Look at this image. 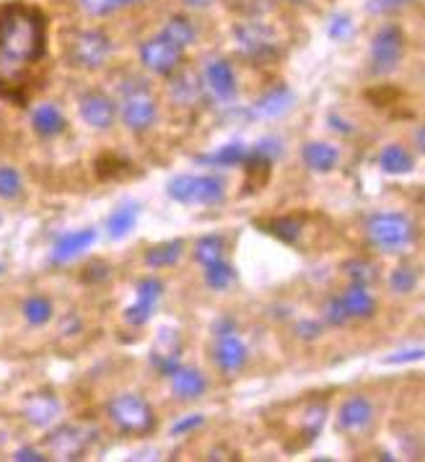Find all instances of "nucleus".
I'll return each mask as SVG.
<instances>
[{
  "mask_svg": "<svg viewBox=\"0 0 425 462\" xmlns=\"http://www.w3.org/2000/svg\"><path fill=\"white\" fill-rule=\"evenodd\" d=\"M96 242V231L94 229H80L71 231V234H63L55 247H52V263H71L80 258L91 244Z\"/></svg>",
  "mask_w": 425,
  "mask_h": 462,
  "instance_id": "obj_20",
  "label": "nucleus"
},
{
  "mask_svg": "<svg viewBox=\"0 0 425 462\" xmlns=\"http://www.w3.org/2000/svg\"><path fill=\"white\" fill-rule=\"evenodd\" d=\"M138 3H143V0H119V8H127V5H138Z\"/></svg>",
  "mask_w": 425,
  "mask_h": 462,
  "instance_id": "obj_50",
  "label": "nucleus"
},
{
  "mask_svg": "<svg viewBox=\"0 0 425 462\" xmlns=\"http://www.w3.org/2000/svg\"><path fill=\"white\" fill-rule=\"evenodd\" d=\"M213 333H216V338H221V335H231V333H236V322H233L231 317H221V320H216Z\"/></svg>",
  "mask_w": 425,
  "mask_h": 462,
  "instance_id": "obj_47",
  "label": "nucleus"
},
{
  "mask_svg": "<svg viewBox=\"0 0 425 462\" xmlns=\"http://www.w3.org/2000/svg\"><path fill=\"white\" fill-rule=\"evenodd\" d=\"M78 115L91 130H110L117 117L115 99L104 91H86L78 102Z\"/></svg>",
  "mask_w": 425,
  "mask_h": 462,
  "instance_id": "obj_12",
  "label": "nucleus"
},
{
  "mask_svg": "<svg viewBox=\"0 0 425 462\" xmlns=\"http://www.w3.org/2000/svg\"><path fill=\"white\" fill-rule=\"evenodd\" d=\"M247 156H249V149H247L241 141H233V143L221 146V149L213 151V154L200 156L197 161L205 164V166H236V164H244Z\"/></svg>",
  "mask_w": 425,
  "mask_h": 462,
  "instance_id": "obj_28",
  "label": "nucleus"
},
{
  "mask_svg": "<svg viewBox=\"0 0 425 462\" xmlns=\"http://www.w3.org/2000/svg\"><path fill=\"white\" fill-rule=\"evenodd\" d=\"M138 216H140V205H138V203H122L119 208L112 211V216H110V221H107L110 236H112V239H125L130 231L135 229Z\"/></svg>",
  "mask_w": 425,
  "mask_h": 462,
  "instance_id": "obj_26",
  "label": "nucleus"
},
{
  "mask_svg": "<svg viewBox=\"0 0 425 462\" xmlns=\"http://www.w3.org/2000/svg\"><path fill=\"white\" fill-rule=\"evenodd\" d=\"M379 166H382L387 174H407V172H413L415 161H413V154H410L405 146L391 143V146H387V149L382 151V156H379Z\"/></svg>",
  "mask_w": 425,
  "mask_h": 462,
  "instance_id": "obj_27",
  "label": "nucleus"
},
{
  "mask_svg": "<svg viewBox=\"0 0 425 462\" xmlns=\"http://www.w3.org/2000/svg\"><path fill=\"white\" fill-rule=\"evenodd\" d=\"M327 424V405L324 403H309L301 411V431L307 434V439H316L319 431Z\"/></svg>",
  "mask_w": 425,
  "mask_h": 462,
  "instance_id": "obj_33",
  "label": "nucleus"
},
{
  "mask_svg": "<svg viewBox=\"0 0 425 462\" xmlns=\"http://www.w3.org/2000/svg\"><path fill=\"white\" fill-rule=\"evenodd\" d=\"M179 71V68H177ZM202 78L197 76L194 71H179L177 76L171 78L169 83V96L177 102V104H194L200 96H202Z\"/></svg>",
  "mask_w": 425,
  "mask_h": 462,
  "instance_id": "obj_24",
  "label": "nucleus"
},
{
  "mask_svg": "<svg viewBox=\"0 0 425 462\" xmlns=\"http://www.w3.org/2000/svg\"><path fill=\"white\" fill-rule=\"evenodd\" d=\"M291 3H307V0H291Z\"/></svg>",
  "mask_w": 425,
  "mask_h": 462,
  "instance_id": "obj_51",
  "label": "nucleus"
},
{
  "mask_svg": "<svg viewBox=\"0 0 425 462\" xmlns=\"http://www.w3.org/2000/svg\"><path fill=\"white\" fill-rule=\"evenodd\" d=\"M324 322L332 325V327H345V325L350 322L348 309H345V304H343L340 296L327 299V304H324Z\"/></svg>",
  "mask_w": 425,
  "mask_h": 462,
  "instance_id": "obj_38",
  "label": "nucleus"
},
{
  "mask_svg": "<svg viewBox=\"0 0 425 462\" xmlns=\"http://www.w3.org/2000/svg\"><path fill=\"white\" fill-rule=\"evenodd\" d=\"M330 125H332V130H338V133H350L353 127H350L345 119H340V117H330Z\"/></svg>",
  "mask_w": 425,
  "mask_h": 462,
  "instance_id": "obj_48",
  "label": "nucleus"
},
{
  "mask_svg": "<svg viewBox=\"0 0 425 462\" xmlns=\"http://www.w3.org/2000/svg\"><path fill=\"white\" fill-rule=\"evenodd\" d=\"M415 286H418V273L415 268H410V266H399V268L391 270V275H389V289L394 291V294H413L415 291Z\"/></svg>",
  "mask_w": 425,
  "mask_h": 462,
  "instance_id": "obj_37",
  "label": "nucleus"
},
{
  "mask_svg": "<svg viewBox=\"0 0 425 462\" xmlns=\"http://www.w3.org/2000/svg\"><path fill=\"white\" fill-rule=\"evenodd\" d=\"M24 320L32 325V327H42V325H47L49 320H52V302L47 299V296H42V294H34V296H29L27 302H24Z\"/></svg>",
  "mask_w": 425,
  "mask_h": 462,
  "instance_id": "obj_31",
  "label": "nucleus"
},
{
  "mask_svg": "<svg viewBox=\"0 0 425 462\" xmlns=\"http://www.w3.org/2000/svg\"><path fill=\"white\" fill-rule=\"evenodd\" d=\"M65 55L76 68H102L112 55V42L102 29H76L65 39Z\"/></svg>",
  "mask_w": 425,
  "mask_h": 462,
  "instance_id": "obj_5",
  "label": "nucleus"
},
{
  "mask_svg": "<svg viewBox=\"0 0 425 462\" xmlns=\"http://www.w3.org/2000/svg\"><path fill=\"white\" fill-rule=\"evenodd\" d=\"M405 55V35L397 24H384L371 39V71L389 76L399 68Z\"/></svg>",
  "mask_w": 425,
  "mask_h": 462,
  "instance_id": "obj_7",
  "label": "nucleus"
},
{
  "mask_svg": "<svg viewBox=\"0 0 425 462\" xmlns=\"http://www.w3.org/2000/svg\"><path fill=\"white\" fill-rule=\"evenodd\" d=\"M301 229H304V224H301V219H296V216H283V219H275V221L268 224V231H270L272 236H277V239L285 242V244L299 242Z\"/></svg>",
  "mask_w": 425,
  "mask_h": 462,
  "instance_id": "obj_35",
  "label": "nucleus"
},
{
  "mask_svg": "<svg viewBox=\"0 0 425 462\" xmlns=\"http://www.w3.org/2000/svg\"><path fill=\"white\" fill-rule=\"evenodd\" d=\"M296 335L301 338V341H316L322 333H324V325L319 322V320H309V317H304V320H299L296 322Z\"/></svg>",
  "mask_w": 425,
  "mask_h": 462,
  "instance_id": "obj_42",
  "label": "nucleus"
},
{
  "mask_svg": "<svg viewBox=\"0 0 425 462\" xmlns=\"http://www.w3.org/2000/svg\"><path fill=\"white\" fill-rule=\"evenodd\" d=\"M182 47H177L174 42L163 37V35H156V37L146 39L138 50L140 55V63L146 71H151L156 76H171L179 65H182Z\"/></svg>",
  "mask_w": 425,
  "mask_h": 462,
  "instance_id": "obj_10",
  "label": "nucleus"
},
{
  "mask_svg": "<svg viewBox=\"0 0 425 462\" xmlns=\"http://www.w3.org/2000/svg\"><path fill=\"white\" fill-rule=\"evenodd\" d=\"M366 236L382 252H402V250H407L415 242L418 231H415V224L405 213L384 211V213L368 216Z\"/></svg>",
  "mask_w": 425,
  "mask_h": 462,
  "instance_id": "obj_2",
  "label": "nucleus"
},
{
  "mask_svg": "<svg viewBox=\"0 0 425 462\" xmlns=\"http://www.w3.org/2000/svg\"><path fill=\"white\" fill-rule=\"evenodd\" d=\"M301 156H304V164L309 166L311 172H319V174H327L340 164V151L332 143H324V141H309L304 146Z\"/></svg>",
  "mask_w": 425,
  "mask_h": 462,
  "instance_id": "obj_23",
  "label": "nucleus"
},
{
  "mask_svg": "<svg viewBox=\"0 0 425 462\" xmlns=\"http://www.w3.org/2000/svg\"><path fill=\"white\" fill-rule=\"evenodd\" d=\"M343 304L348 309L350 320H371L374 312H376V299L374 294L368 291V286H360V283H350L348 289L343 291Z\"/></svg>",
  "mask_w": 425,
  "mask_h": 462,
  "instance_id": "obj_22",
  "label": "nucleus"
},
{
  "mask_svg": "<svg viewBox=\"0 0 425 462\" xmlns=\"http://www.w3.org/2000/svg\"><path fill=\"white\" fill-rule=\"evenodd\" d=\"M96 439V428L86 424L57 426L47 439V452L57 460H80L91 442Z\"/></svg>",
  "mask_w": 425,
  "mask_h": 462,
  "instance_id": "obj_8",
  "label": "nucleus"
},
{
  "mask_svg": "<svg viewBox=\"0 0 425 462\" xmlns=\"http://www.w3.org/2000/svg\"><path fill=\"white\" fill-rule=\"evenodd\" d=\"M65 115L60 112V107L57 104H52V102H44V104H37L34 110H32V127H34V133L42 135V138H57L63 130H65Z\"/></svg>",
  "mask_w": 425,
  "mask_h": 462,
  "instance_id": "obj_21",
  "label": "nucleus"
},
{
  "mask_svg": "<svg viewBox=\"0 0 425 462\" xmlns=\"http://www.w3.org/2000/svg\"><path fill=\"white\" fill-rule=\"evenodd\" d=\"M343 273L350 278V283H360V286H371L379 278V270L374 263L363 260V258H353L343 263Z\"/></svg>",
  "mask_w": 425,
  "mask_h": 462,
  "instance_id": "obj_34",
  "label": "nucleus"
},
{
  "mask_svg": "<svg viewBox=\"0 0 425 462\" xmlns=\"http://www.w3.org/2000/svg\"><path fill=\"white\" fill-rule=\"evenodd\" d=\"M296 104V94L280 83V86H272L270 91H265L254 104H252V117H265V119H272V117H283L285 112H291Z\"/></svg>",
  "mask_w": 425,
  "mask_h": 462,
  "instance_id": "obj_18",
  "label": "nucleus"
},
{
  "mask_svg": "<svg viewBox=\"0 0 425 462\" xmlns=\"http://www.w3.org/2000/svg\"><path fill=\"white\" fill-rule=\"evenodd\" d=\"M213 358L218 364L221 372L226 374H236L247 366V358H249V350L247 346L236 338V333L231 335H221L218 343H216V350H213Z\"/></svg>",
  "mask_w": 425,
  "mask_h": 462,
  "instance_id": "obj_19",
  "label": "nucleus"
},
{
  "mask_svg": "<svg viewBox=\"0 0 425 462\" xmlns=\"http://www.w3.org/2000/svg\"><path fill=\"white\" fill-rule=\"evenodd\" d=\"M78 8L86 13V16H94V19H102V16H110L119 8V0H78Z\"/></svg>",
  "mask_w": 425,
  "mask_h": 462,
  "instance_id": "obj_39",
  "label": "nucleus"
},
{
  "mask_svg": "<svg viewBox=\"0 0 425 462\" xmlns=\"http://www.w3.org/2000/svg\"><path fill=\"white\" fill-rule=\"evenodd\" d=\"M0 273H3V268H0Z\"/></svg>",
  "mask_w": 425,
  "mask_h": 462,
  "instance_id": "obj_52",
  "label": "nucleus"
},
{
  "mask_svg": "<svg viewBox=\"0 0 425 462\" xmlns=\"http://www.w3.org/2000/svg\"><path fill=\"white\" fill-rule=\"evenodd\" d=\"M107 416L122 434H148L156 426L151 403L138 392H122L112 397L107 403Z\"/></svg>",
  "mask_w": 425,
  "mask_h": 462,
  "instance_id": "obj_3",
  "label": "nucleus"
},
{
  "mask_svg": "<svg viewBox=\"0 0 425 462\" xmlns=\"http://www.w3.org/2000/svg\"><path fill=\"white\" fill-rule=\"evenodd\" d=\"M182 250H185V242H182V239H171V242L156 244V247H151V250L143 255V263L154 270L171 268V266H177V263H179Z\"/></svg>",
  "mask_w": 425,
  "mask_h": 462,
  "instance_id": "obj_25",
  "label": "nucleus"
},
{
  "mask_svg": "<svg viewBox=\"0 0 425 462\" xmlns=\"http://www.w3.org/2000/svg\"><path fill=\"white\" fill-rule=\"evenodd\" d=\"M13 460L16 462H44L47 458H44L39 450H34V447H21V450H16Z\"/></svg>",
  "mask_w": 425,
  "mask_h": 462,
  "instance_id": "obj_46",
  "label": "nucleus"
},
{
  "mask_svg": "<svg viewBox=\"0 0 425 462\" xmlns=\"http://www.w3.org/2000/svg\"><path fill=\"white\" fill-rule=\"evenodd\" d=\"M166 195L182 205H218L226 197V188L210 174H179L166 182Z\"/></svg>",
  "mask_w": 425,
  "mask_h": 462,
  "instance_id": "obj_4",
  "label": "nucleus"
},
{
  "mask_svg": "<svg viewBox=\"0 0 425 462\" xmlns=\"http://www.w3.org/2000/svg\"><path fill=\"white\" fill-rule=\"evenodd\" d=\"M169 385H171V392H174L177 400L190 403V400H197V397L205 395L208 380H205V374H202L200 369L182 366V364H179V366L169 374Z\"/></svg>",
  "mask_w": 425,
  "mask_h": 462,
  "instance_id": "obj_17",
  "label": "nucleus"
},
{
  "mask_svg": "<svg viewBox=\"0 0 425 462\" xmlns=\"http://www.w3.org/2000/svg\"><path fill=\"white\" fill-rule=\"evenodd\" d=\"M423 348H407V350H397V353H391V356H387L384 361L387 364H407V361H421L423 358Z\"/></svg>",
  "mask_w": 425,
  "mask_h": 462,
  "instance_id": "obj_45",
  "label": "nucleus"
},
{
  "mask_svg": "<svg viewBox=\"0 0 425 462\" xmlns=\"http://www.w3.org/2000/svg\"><path fill=\"white\" fill-rule=\"evenodd\" d=\"M202 89L208 96L218 104H231L236 96V73L231 63L226 60H210L202 71Z\"/></svg>",
  "mask_w": 425,
  "mask_h": 462,
  "instance_id": "obj_13",
  "label": "nucleus"
},
{
  "mask_svg": "<svg viewBox=\"0 0 425 462\" xmlns=\"http://www.w3.org/2000/svg\"><path fill=\"white\" fill-rule=\"evenodd\" d=\"M252 154H257L260 158H265V161H277L280 156H283V143L277 141V138H262L257 146H254V151Z\"/></svg>",
  "mask_w": 425,
  "mask_h": 462,
  "instance_id": "obj_41",
  "label": "nucleus"
},
{
  "mask_svg": "<svg viewBox=\"0 0 425 462\" xmlns=\"http://www.w3.org/2000/svg\"><path fill=\"white\" fill-rule=\"evenodd\" d=\"M233 281H236V270H233V266H229L226 260H218V263L205 266V283H208V289H213V291H226Z\"/></svg>",
  "mask_w": 425,
  "mask_h": 462,
  "instance_id": "obj_32",
  "label": "nucleus"
},
{
  "mask_svg": "<svg viewBox=\"0 0 425 462\" xmlns=\"http://www.w3.org/2000/svg\"><path fill=\"white\" fill-rule=\"evenodd\" d=\"M236 50L249 60H270L277 55V37L262 21H241L233 27Z\"/></svg>",
  "mask_w": 425,
  "mask_h": 462,
  "instance_id": "obj_9",
  "label": "nucleus"
},
{
  "mask_svg": "<svg viewBox=\"0 0 425 462\" xmlns=\"http://www.w3.org/2000/svg\"><path fill=\"white\" fill-rule=\"evenodd\" d=\"M24 419L37 428L52 426L63 416V403L52 392H34L24 400Z\"/></svg>",
  "mask_w": 425,
  "mask_h": 462,
  "instance_id": "obj_16",
  "label": "nucleus"
},
{
  "mask_svg": "<svg viewBox=\"0 0 425 462\" xmlns=\"http://www.w3.org/2000/svg\"><path fill=\"white\" fill-rule=\"evenodd\" d=\"M376 419V408L366 395H350L348 400L340 405L338 413V428L348 436H360L368 434Z\"/></svg>",
  "mask_w": 425,
  "mask_h": 462,
  "instance_id": "obj_11",
  "label": "nucleus"
},
{
  "mask_svg": "<svg viewBox=\"0 0 425 462\" xmlns=\"http://www.w3.org/2000/svg\"><path fill=\"white\" fill-rule=\"evenodd\" d=\"M122 122L127 125V130L133 133H146L156 125L158 117V104L156 96L148 91L146 81H133L130 89L122 91V107H119Z\"/></svg>",
  "mask_w": 425,
  "mask_h": 462,
  "instance_id": "obj_6",
  "label": "nucleus"
},
{
  "mask_svg": "<svg viewBox=\"0 0 425 462\" xmlns=\"http://www.w3.org/2000/svg\"><path fill=\"white\" fill-rule=\"evenodd\" d=\"M24 193V180L16 166H0V200H19Z\"/></svg>",
  "mask_w": 425,
  "mask_h": 462,
  "instance_id": "obj_36",
  "label": "nucleus"
},
{
  "mask_svg": "<svg viewBox=\"0 0 425 462\" xmlns=\"http://www.w3.org/2000/svg\"><path fill=\"white\" fill-rule=\"evenodd\" d=\"M161 294H163V283L158 278H143L135 289V304L125 309V322L133 327H143L154 317Z\"/></svg>",
  "mask_w": 425,
  "mask_h": 462,
  "instance_id": "obj_14",
  "label": "nucleus"
},
{
  "mask_svg": "<svg viewBox=\"0 0 425 462\" xmlns=\"http://www.w3.org/2000/svg\"><path fill=\"white\" fill-rule=\"evenodd\" d=\"M330 37L335 39V42H348L353 37V21H350V16H335L330 21Z\"/></svg>",
  "mask_w": 425,
  "mask_h": 462,
  "instance_id": "obj_43",
  "label": "nucleus"
},
{
  "mask_svg": "<svg viewBox=\"0 0 425 462\" xmlns=\"http://www.w3.org/2000/svg\"><path fill=\"white\" fill-rule=\"evenodd\" d=\"M47 47V24L37 8L8 3L0 8V83L16 86L42 60Z\"/></svg>",
  "mask_w": 425,
  "mask_h": 462,
  "instance_id": "obj_1",
  "label": "nucleus"
},
{
  "mask_svg": "<svg viewBox=\"0 0 425 462\" xmlns=\"http://www.w3.org/2000/svg\"><path fill=\"white\" fill-rule=\"evenodd\" d=\"M224 252H226V242H224V236H216V234L200 236L197 244H194V260H197L202 268L210 266V263L224 260Z\"/></svg>",
  "mask_w": 425,
  "mask_h": 462,
  "instance_id": "obj_30",
  "label": "nucleus"
},
{
  "mask_svg": "<svg viewBox=\"0 0 425 462\" xmlns=\"http://www.w3.org/2000/svg\"><path fill=\"white\" fill-rule=\"evenodd\" d=\"M418 0H368V11L376 13V16H384V13H394L405 5H413Z\"/></svg>",
  "mask_w": 425,
  "mask_h": 462,
  "instance_id": "obj_44",
  "label": "nucleus"
},
{
  "mask_svg": "<svg viewBox=\"0 0 425 462\" xmlns=\"http://www.w3.org/2000/svg\"><path fill=\"white\" fill-rule=\"evenodd\" d=\"M213 0H185V5H190V8H208Z\"/></svg>",
  "mask_w": 425,
  "mask_h": 462,
  "instance_id": "obj_49",
  "label": "nucleus"
},
{
  "mask_svg": "<svg viewBox=\"0 0 425 462\" xmlns=\"http://www.w3.org/2000/svg\"><path fill=\"white\" fill-rule=\"evenodd\" d=\"M163 37L169 39V42H174L177 47H190L197 37V29H194V24L187 19V16H171L169 21H166V27H163V32H161Z\"/></svg>",
  "mask_w": 425,
  "mask_h": 462,
  "instance_id": "obj_29",
  "label": "nucleus"
},
{
  "mask_svg": "<svg viewBox=\"0 0 425 462\" xmlns=\"http://www.w3.org/2000/svg\"><path fill=\"white\" fill-rule=\"evenodd\" d=\"M202 424H205V416H202V413H187V416H182L179 421L171 424V436L193 434V431H197Z\"/></svg>",
  "mask_w": 425,
  "mask_h": 462,
  "instance_id": "obj_40",
  "label": "nucleus"
},
{
  "mask_svg": "<svg viewBox=\"0 0 425 462\" xmlns=\"http://www.w3.org/2000/svg\"><path fill=\"white\" fill-rule=\"evenodd\" d=\"M182 343H179V330H171V327H163L156 338L154 350H151V364L156 366L158 374L169 377L182 361Z\"/></svg>",
  "mask_w": 425,
  "mask_h": 462,
  "instance_id": "obj_15",
  "label": "nucleus"
}]
</instances>
